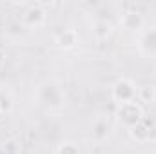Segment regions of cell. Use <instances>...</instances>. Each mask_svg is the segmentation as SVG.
Here are the masks:
<instances>
[{
  "label": "cell",
  "mask_w": 156,
  "mask_h": 154,
  "mask_svg": "<svg viewBox=\"0 0 156 154\" xmlns=\"http://www.w3.org/2000/svg\"><path fill=\"white\" fill-rule=\"evenodd\" d=\"M37 98L45 109H51V111H58L66 105V93L56 80L42 82L37 91Z\"/></svg>",
  "instance_id": "obj_1"
},
{
  "label": "cell",
  "mask_w": 156,
  "mask_h": 154,
  "mask_svg": "<svg viewBox=\"0 0 156 154\" xmlns=\"http://www.w3.org/2000/svg\"><path fill=\"white\" fill-rule=\"evenodd\" d=\"M116 120L127 129L136 127L144 120V109L138 102H127L116 107Z\"/></svg>",
  "instance_id": "obj_2"
},
{
  "label": "cell",
  "mask_w": 156,
  "mask_h": 154,
  "mask_svg": "<svg viewBox=\"0 0 156 154\" xmlns=\"http://www.w3.org/2000/svg\"><path fill=\"white\" fill-rule=\"evenodd\" d=\"M111 94L118 105L127 103V102H136V85L129 78H120L113 83Z\"/></svg>",
  "instance_id": "obj_3"
},
{
  "label": "cell",
  "mask_w": 156,
  "mask_h": 154,
  "mask_svg": "<svg viewBox=\"0 0 156 154\" xmlns=\"http://www.w3.org/2000/svg\"><path fill=\"white\" fill-rule=\"evenodd\" d=\"M45 18H47V13H45L44 5L42 4H33L22 15V24H24V27H40V26L45 24Z\"/></svg>",
  "instance_id": "obj_4"
},
{
  "label": "cell",
  "mask_w": 156,
  "mask_h": 154,
  "mask_svg": "<svg viewBox=\"0 0 156 154\" xmlns=\"http://www.w3.org/2000/svg\"><path fill=\"white\" fill-rule=\"evenodd\" d=\"M138 49L144 56H153L156 58V26L147 27L142 31L138 40Z\"/></svg>",
  "instance_id": "obj_5"
},
{
  "label": "cell",
  "mask_w": 156,
  "mask_h": 154,
  "mask_svg": "<svg viewBox=\"0 0 156 154\" xmlns=\"http://www.w3.org/2000/svg\"><path fill=\"white\" fill-rule=\"evenodd\" d=\"M120 24H122L125 29H131V31H142V27H144L145 20H144V16H142V13H140V11L129 9V11H125V13L122 15Z\"/></svg>",
  "instance_id": "obj_6"
},
{
  "label": "cell",
  "mask_w": 156,
  "mask_h": 154,
  "mask_svg": "<svg viewBox=\"0 0 156 154\" xmlns=\"http://www.w3.org/2000/svg\"><path fill=\"white\" fill-rule=\"evenodd\" d=\"M109 132H111V123H109V120L104 118V116H98V118L94 120L93 127H91V136H93V140H94V142H104V140L109 136Z\"/></svg>",
  "instance_id": "obj_7"
},
{
  "label": "cell",
  "mask_w": 156,
  "mask_h": 154,
  "mask_svg": "<svg viewBox=\"0 0 156 154\" xmlns=\"http://www.w3.org/2000/svg\"><path fill=\"white\" fill-rule=\"evenodd\" d=\"M56 44L62 49H73L78 44V33L75 29H71V27H66V29H62L56 35Z\"/></svg>",
  "instance_id": "obj_8"
},
{
  "label": "cell",
  "mask_w": 156,
  "mask_h": 154,
  "mask_svg": "<svg viewBox=\"0 0 156 154\" xmlns=\"http://www.w3.org/2000/svg\"><path fill=\"white\" fill-rule=\"evenodd\" d=\"M91 33H93V37L96 40H107L111 37V33H113V26L107 20L98 18V20H94V24L91 27Z\"/></svg>",
  "instance_id": "obj_9"
},
{
  "label": "cell",
  "mask_w": 156,
  "mask_h": 154,
  "mask_svg": "<svg viewBox=\"0 0 156 154\" xmlns=\"http://www.w3.org/2000/svg\"><path fill=\"white\" fill-rule=\"evenodd\" d=\"M136 98L144 103H154L156 102V85H142L136 89Z\"/></svg>",
  "instance_id": "obj_10"
},
{
  "label": "cell",
  "mask_w": 156,
  "mask_h": 154,
  "mask_svg": "<svg viewBox=\"0 0 156 154\" xmlns=\"http://www.w3.org/2000/svg\"><path fill=\"white\" fill-rule=\"evenodd\" d=\"M129 136H131L136 143H147V129H145L144 120H142V123H138L136 127L129 129Z\"/></svg>",
  "instance_id": "obj_11"
},
{
  "label": "cell",
  "mask_w": 156,
  "mask_h": 154,
  "mask_svg": "<svg viewBox=\"0 0 156 154\" xmlns=\"http://www.w3.org/2000/svg\"><path fill=\"white\" fill-rule=\"evenodd\" d=\"M56 154H82V152H80L78 143H75V142H62L56 147Z\"/></svg>",
  "instance_id": "obj_12"
},
{
  "label": "cell",
  "mask_w": 156,
  "mask_h": 154,
  "mask_svg": "<svg viewBox=\"0 0 156 154\" xmlns=\"http://www.w3.org/2000/svg\"><path fill=\"white\" fill-rule=\"evenodd\" d=\"M144 123H145V129H147V142L154 143L156 142V120L144 116Z\"/></svg>",
  "instance_id": "obj_13"
},
{
  "label": "cell",
  "mask_w": 156,
  "mask_h": 154,
  "mask_svg": "<svg viewBox=\"0 0 156 154\" xmlns=\"http://www.w3.org/2000/svg\"><path fill=\"white\" fill-rule=\"evenodd\" d=\"M0 107H2V114H7V113H11V109H13V100H11L4 91H0Z\"/></svg>",
  "instance_id": "obj_14"
},
{
  "label": "cell",
  "mask_w": 156,
  "mask_h": 154,
  "mask_svg": "<svg viewBox=\"0 0 156 154\" xmlns=\"http://www.w3.org/2000/svg\"><path fill=\"white\" fill-rule=\"evenodd\" d=\"M22 29H24V24H20V22H11V24H9V29H7V35L20 37Z\"/></svg>",
  "instance_id": "obj_15"
},
{
  "label": "cell",
  "mask_w": 156,
  "mask_h": 154,
  "mask_svg": "<svg viewBox=\"0 0 156 154\" xmlns=\"http://www.w3.org/2000/svg\"><path fill=\"white\" fill-rule=\"evenodd\" d=\"M4 64H5V51L0 47V67H2Z\"/></svg>",
  "instance_id": "obj_16"
},
{
  "label": "cell",
  "mask_w": 156,
  "mask_h": 154,
  "mask_svg": "<svg viewBox=\"0 0 156 154\" xmlns=\"http://www.w3.org/2000/svg\"><path fill=\"white\" fill-rule=\"evenodd\" d=\"M0 114H2V107H0Z\"/></svg>",
  "instance_id": "obj_17"
}]
</instances>
